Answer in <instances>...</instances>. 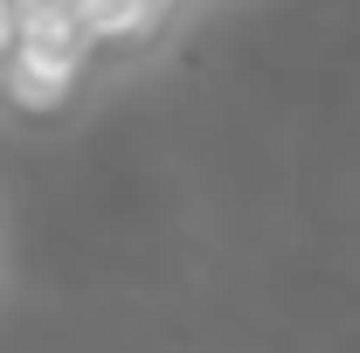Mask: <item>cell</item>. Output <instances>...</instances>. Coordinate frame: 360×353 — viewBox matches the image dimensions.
I'll return each instance as SVG.
<instances>
[{
    "instance_id": "cell-1",
    "label": "cell",
    "mask_w": 360,
    "mask_h": 353,
    "mask_svg": "<svg viewBox=\"0 0 360 353\" xmlns=\"http://www.w3.org/2000/svg\"><path fill=\"white\" fill-rule=\"evenodd\" d=\"M0 97H7L14 111H63V104L77 97V77H63V70H49L35 56L7 49V56H0Z\"/></svg>"
},
{
    "instance_id": "cell-4",
    "label": "cell",
    "mask_w": 360,
    "mask_h": 353,
    "mask_svg": "<svg viewBox=\"0 0 360 353\" xmlns=\"http://www.w3.org/2000/svg\"><path fill=\"white\" fill-rule=\"evenodd\" d=\"M160 7H174V0H160Z\"/></svg>"
},
{
    "instance_id": "cell-2",
    "label": "cell",
    "mask_w": 360,
    "mask_h": 353,
    "mask_svg": "<svg viewBox=\"0 0 360 353\" xmlns=\"http://www.w3.org/2000/svg\"><path fill=\"white\" fill-rule=\"evenodd\" d=\"M77 21L97 49H125V42H146L167 21V7L160 0H77Z\"/></svg>"
},
{
    "instance_id": "cell-3",
    "label": "cell",
    "mask_w": 360,
    "mask_h": 353,
    "mask_svg": "<svg viewBox=\"0 0 360 353\" xmlns=\"http://www.w3.org/2000/svg\"><path fill=\"white\" fill-rule=\"evenodd\" d=\"M14 49V0H0V56Z\"/></svg>"
}]
</instances>
